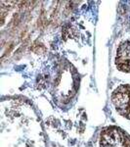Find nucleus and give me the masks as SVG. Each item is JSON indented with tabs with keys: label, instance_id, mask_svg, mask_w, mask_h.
<instances>
[{
	"label": "nucleus",
	"instance_id": "nucleus-1",
	"mask_svg": "<svg viewBox=\"0 0 130 147\" xmlns=\"http://www.w3.org/2000/svg\"><path fill=\"white\" fill-rule=\"evenodd\" d=\"M80 76L68 61H61L57 69L53 84L52 96L60 109H68L72 105L79 89Z\"/></svg>",
	"mask_w": 130,
	"mask_h": 147
},
{
	"label": "nucleus",
	"instance_id": "nucleus-2",
	"mask_svg": "<svg viewBox=\"0 0 130 147\" xmlns=\"http://www.w3.org/2000/svg\"><path fill=\"white\" fill-rule=\"evenodd\" d=\"M100 147H130V136L115 125L102 129L100 132Z\"/></svg>",
	"mask_w": 130,
	"mask_h": 147
},
{
	"label": "nucleus",
	"instance_id": "nucleus-3",
	"mask_svg": "<svg viewBox=\"0 0 130 147\" xmlns=\"http://www.w3.org/2000/svg\"><path fill=\"white\" fill-rule=\"evenodd\" d=\"M112 102L122 117L130 120V84H120L112 93Z\"/></svg>",
	"mask_w": 130,
	"mask_h": 147
},
{
	"label": "nucleus",
	"instance_id": "nucleus-4",
	"mask_svg": "<svg viewBox=\"0 0 130 147\" xmlns=\"http://www.w3.org/2000/svg\"><path fill=\"white\" fill-rule=\"evenodd\" d=\"M115 66L119 71L130 74V41L125 40L119 44L115 54Z\"/></svg>",
	"mask_w": 130,
	"mask_h": 147
}]
</instances>
